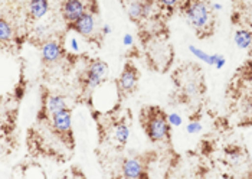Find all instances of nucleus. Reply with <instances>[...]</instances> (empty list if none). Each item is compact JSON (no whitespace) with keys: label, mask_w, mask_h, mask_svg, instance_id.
<instances>
[{"label":"nucleus","mask_w":252,"mask_h":179,"mask_svg":"<svg viewBox=\"0 0 252 179\" xmlns=\"http://www.w3.org/2000/svg\"><path fill=\"white\" fill-rule=\"evenodd\" d=\"M51 127L55 136L61 140L65 146L74 147V132H72V111L71 108H63L58 113L52 114L51 117Z\"/></svg>","instance_id":"nucleus-4"},{"label":"nucleus","mask_w":252,"mask_h":179,"mask_svg":"<svg viewBox=\"0 0 252 179\" xmlns=\"http://www.w3.org/2000/svg\"><path fill=\"white\" fill-rule=\"evenodd\" d=\"M138 80H140V71L137 70V67L131 61H127L124 64V68H123L120 77L116 80L118 97L124 99V97L133 94L138 87Z\"/></svg>","instance_id":"nucleus-5"},{"label":"nucleus","mask_w":252,"mask_h":179,"mask_svg":"<svg viewBox=\"0 0 252 179\" xmlns=\"http://www.w3.org/2000/svg\"><path fill=\"white\" fill-rule=\"evenodd\" d=\"M153 6H155V0H133L128 6V18L131 22L140 25L143 20L150 16Z\"/></svg>","instance_id":"nucleus-9"},{"label":"nucleus","mask_w":252,"mask_h":179,"mask_svg":"<svg viewBox=\"0 0 252 179\" xmlns=\"http://www.w3.org/2000/svg\"><path fill=\"white\" fill-rule=\"evenodd\" d=\"M66 28L71 29V31H75L77 34H79L84 38L94 39V35H95V31H97L95 16H94L93 12H88V13H85L84 16H81L75 22L66 25Z\"/></svg>","instance_id":"nucleus-8"},{"label":"nucleus","mask_w":252,"mask_h":179,"mask_svg":"<svg viewBox=\"0 0 252 179\" xmlns=\"http://www.w3.org/2000/svg\"><path fill=\"white\" fill-rule=\"evenodd\" d=\"M65 57L63 42L58 39H51L42 46V61L46 64H55Z\"/></svg>","instance_id":"nucleus-10"},{"label":"nucleus","mask_w":252,"mask_h":179,"mask_svg":"<svg viewBox=\"0 0 252 179\" xmlns=\"http://www.w3.org/2000/svg\"><path fill=\"white\" fill-rule=\"evenodd\" d=\"M87 70L97 74L98 77H101L102 80H105V77L108 75V65L102 60H93L88 64Z\"/></svg>","instance_id":"nucleus-17"},{"label":"nucleus","mask_w":252,"mask_h":179,"mask_svg":"<svg viewBox=\"0 0 252 179\" xmlns=\"http://www.w3.org/2000/svg\"><path fill=\"white\" fill-rule=\"evenodd\" d=\"M179 12L193 28L199 39L209 38L215 34L216 18L208 0H182Z\"/></svg>","instance_id":"nucleus-1"},{"label":"nucleus","mask_w":252,"mask_h":179,"mask_svg":"<svg viewBox=\"0 0 252 179\" xmlns=\"http://www.w3.org/2000/svg\"><path fill=\"white\" fill-rule=\"evenodd\" d=\"M113 132H114V139L120 143V146L126 144L128 140V126L124 120L117 121L116 124L113 126Z\"/></svg>","instance_id":"nucleus-15"},{"label":"nucleus","mask_w":252,"mask_h":179,"mask_svg":"<svg viewBox=\"0 0 252 179\" xmlns=\"http://www.w3.org/2000/svg\"><path fill=\"white\" fill-rule=\"evenodd\" d=\"M0 40L3 46L13 40V28L4 16L0 18Z\"/></svg>","instance_id":"nucleus-16"},{"label":"nucleus","mask_w":252,"mask_h":179,"mask_svg":"<svg viewBox=\"0 0 252 179\" xmlns=\"http://www.w3.org/2000/svg\"><path fill=\"white\" fill-rule=\"evenodd\" d=\"M236 77H239L241 81H247L252 87V60L245 61L244 65L241 68H238Z\"/></svg>","instance_id":"nucleus-19"},{"label":"nucleus","mask_w":252,"mask_h":179,"mask_svg":"<svg viewBox=\"0 0 252 179\" xmlns=\"http://www.w3.org/2000/svg\"><path fill=\"white\" fill-rule=\"evenodd\" d=\"M235 43L241 49H250L252 46V32L248 29H238L235 32Z\"/></svg>","instance_id":"nucleus-14"},{"label":"nucleus","mask_w":252,"mask_h":179,"mask_svg":"<svg viewBox=\"0 0 252 179\" xmlns=\"http://www.w3.org/2000/svg\"><path fill=\"white\" fill-rule=\"evenodd\" d=\"M150 43L144 42L147 61H150L152 68L160 72H166L170 64L173 62V46L163 38L160 34L149 38Z\"/></svg>","instance_id":"nucleus-3"},{"label":"nucleus","mask_w":252,"mask_h":179,"mask_svg":"<svg viewBox=\"0 0 252 179\" xmlns=\"http://www.w3.org/2000/svg\"><path fill=\"white\" fill-rule=\"evenodd\" d=\"M199 129H200V127H199V124H196V126H194L193 123H192V124L189 126V132H190V133H193V130H199Z\"/></svg>","instance_id":"nucleus-20"},{"label":"nucleus","mask_w":252,"mask_h":179,"mask_svg":"<svg viewBox=\"0 0 252 179\" xmlns=\"http://www.w3.org/2000/svg\"><path fill=\"white\" fill-rule=\"evenodd\" d=\"M140 124L150 142H170L172 126L166 111L158 106H146L140 111Z\"/></svg>","instance_id":"nucleus-2"},{"label":"nucleus","mask_w":252,"mask_h":179,"mask_svg":"<svg viewBox=\"0 0 252 179\" xmlns=\"http://www.w3.org/2000/svg\"><path fill=\"white\" fill-rule=\"evenodd\" d=\"M29 16L32 19L38 20L40 18H43L48 10H49V1L48 0H31L29 1Z\"/></svg>","instance_id":"nucleus-12"},{"label":"nucleus","mask_w":252,"mask_h":179,"mask_svg":"<svg viewBox=\"0 0 252 179\" xmlns=\"http://www.w3.org/2000/svg\"><path fill=\"white\" fill-rule=\"evenodd\" d=\"M66 108V103L62 96H55V94H48L43 97L42 103V110L39 116H43V119H49L52 114L58 113L61 110Z\"/></svg>","instance_id":"nucleus-11"},{"label":"nucleus","mask_w":252,"mask_h":179,"mask_svg":"<svg viewBox=\"0 0 252 179\" xmlns=\"http://www.w3.org/2000/svg\"><path fill=\"white\" fill-rule=\"evenodd\" d=\"M251 103H252V97H251ZM241 126H252V113H251V117H250V120H248L247 123H241Z\"/></svg>","instance_id":"nucleus-21"},{"label":"nucleus","mask_w":252,"mask_h":179,"mask_svg":"<svg viewBox=\"0 0 252 179\" xmlns=\"http://www.w3.org/2000/svg\"><path fill=\"white\" fill-rule=\"evenodd\" d=\"M182 0H157V6L161 13H166L167 16H172L179 9Z\"/></svg>","instance_id":"nucleus-18"},{"label":"nucleus","mask_w":252,"mask_h":179,"mask_svg":"<svg viewBox=\"0 0 252 179\" xmlns=\"http://www.w3.org/2000/svg\"><path fill=\"white\" fill-rule=\"evenodd\" d=\"M144 156L126 159L121 165L123 177L128 179H147L149 178V160Z\"/></svg>","instance_id":"nucleus-6"},{"label":"nucleus","mask_w":252,"mask_h":179,"mask_svg":"<svg viewBox=\"0 0 252 179\" xmlns=\"http://www.w3.org/2000/svg\"><path fill=\"white\" fill-rule=\"evenodd\" d=\"M88 12L90 10L85 0H63L61 4V15L66 22V25L75 22Z\"/></svg>","instance_id":"nucleus-7"},{"label":"nucleus","mask_w":252,"mask_h":179,"mask_svg":"<svg viewBox=\"0 0 252 179\" xmlns=\"http://www.w3.org/2000/svg\"><path fill=\"white\" fill-rule=\"evenodd\" d=\"M120 1H121L123 4H126V3H130V1H133V0H120Z\"/></svg>","instance_id":"nucleus-22"},{"label":"nucleus","mask_w":252,"mask_h":179,"mask_svg":"<svg viewBox=\"0 0 252 179\" xmlns=\"http://www.w3.org/2000/svg\"><path fill=\"white\" fill-rule=\"evenodd\" d=\"M102 78L101 77H98L97 74H94V72H91V71H88V70H85V72L81 75V78H79V82L82 84V88L84 90H94V88H97L98 85L102 82Z\"/></svg>","instance_id":"nucleus-13"}]
</instances>
